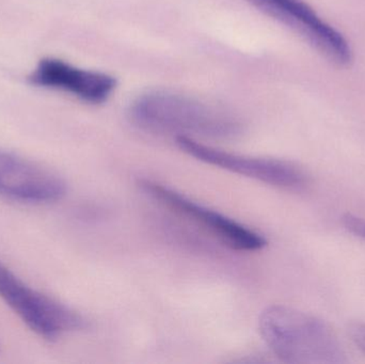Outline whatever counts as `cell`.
I'll return each instance as SVG.
<instances>
[{
    "mask_svg": "<svg viewBox=\"0 0 365 364\" xmlns=\"http://www.w3.org/2000/svg\"><path fill=\"white\" fill-rule=\"evenodd\" d=\"M343 224H344L345 228H346L349 232L365 239L364 219L357 217V216L351 215V214H346V215L343 217Z\"/></svg>",
    "mask_w": 365,
    "mask_h": 364,
    "instance_id": "9",
    "label": "cell"
},
{
    "mask_svg": "<svg viewBox=\"0 0 365 364\" xmlns=\"http://www.w3.org/2000/svg\"><path fill=\"white\" fill-rule=\"evenodd\" d=\"M266 345L283 363L340 364L347 361L336 333L311 314L285 306L266 308L259 318Z\"/></svg>",
    "mask_w": 365,
    "mask_h": 364,
    "instance_id": "2",
    "label": "cell"
},
{
    "mask_svg": "<svg viewBox=\"0 0 365 364\" xmlns=\"http://www.w3.org/2000/svg\"><path fill=\"white\" fill-rule=\"evenodd\" d=\"M349 333L356 346L365 354V324L361 323L351 324L349 326Z\"/></svg>",
    "mask_w": 365,
    "mask_h": 364,
    "instance_id": "10",
    "label": "cell"
},
{
    "mask_svg": "<svg viewBox=\"0 0 365 364\" xmlns=\"http://www.w3.org/2000/svg\"><path fill=\"white\" fill-rule=\"evenodd\" d=\"M175 143L184 153L200 162L267 185L297 190L308 184L306 172L297 165L287 160L230 153L204 145L191 137H175Z\"/></svg>",
    "mask_w": 365,
    "mask_h": 364,
    "instance_id": "5",
    "label": "cell"
},
{
    "mask_svg": "<svg viewBox=\"0 0 365 364\" xmlns=\"http://www.w3.org/2000/svg\"><path fill=\"white\" fill-rule=\"evenodd\" d=\"M66 184L56 173L13 154L0 151V194L29 203L56 202Z\"/></svg>",
    "mask_w": 365,
    "mask_h": 364,
    "instance_id": "8",
    "label": "cell"
},
{
    "mask_svg": "<svg viewBox=\"0 0 365 364\" xmlns=\"http://www.w3.org/2000/svg\"><path fill=\"white\" fill-rule=\"evenodd\" d=\"M245 1L299 34L332 63L346 66L353 61V51L349 41L304 0Z\"/></svg>",
    "mask_w": 365,
    "mask_h": 364,
    "instance_id": "6",
    "label": "cell"
},
{
    "mask_svg": "<svg viewBox=\"0 0 365 364\" xmlns=\"http://www.w3.org/2000/svg\"><path fill=\"white\" fill-rule=\"evenodd\" d=\"M28 81L36 87L66 92L92 105L104 104L118 85L113 75L77 68L56 58L41 60Z\"/></svg>",
    "mask_w": 365,
    "mask_h": 364,
    "instance_id": "7",
    "label": "cell"
},
{
    "mask_svg": "<svg viewBox=\"0 0 365 364\" xmlns=\"http://www.w3.org/2000/svg\"><path fill=\"white\" fill-rule=\"evenodd\" d=\"M139 187L160 204L192 222L221 243L238 251H259L267 245L263 235L240 222L195 202L168 186L151 180H141Z\"/></svg>",
    "mask_w": 365,
    "mask_h": 364,
    "instance_id": "4",
    "label": "cell"
},
{
    "mask_svg": "<svg viewBox=\"0 0 365 364\" xmlns=\"http://www.w3.org/2000/svg\"><path fill=\"white\" fill-rule=\"evenodd\" d=\"M0 298L30 331L49 341L85 327L76 311L27 286L1 261Z\"/></svg>",
    "mask_w": 365,
    "mask_h": 364,
    "instance_id": "3",
    "label": "cell"
},
{
    "mask_svg": "<svg viewBox=\"0 0 365 364\" xmlns=\"http://www.w3.org/2000/svg\"><path fill=\"white\" fill-rule=\"evenodd\" d=\"M128 118L145 132L175 137L233 139L244 130L242 122L225 109L170 91L139 96L130 105Z\"/></svg>",
    "mask_w": 365,
    "mask_h": 364,
    "instance_id": "1",
    "label": "cell"
}]
</instances>
